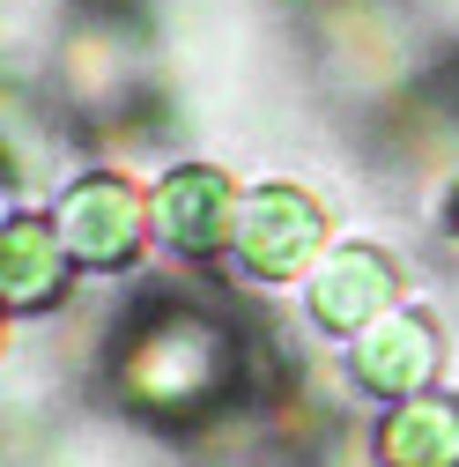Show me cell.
I'll list each match as a JSON object with an SVG mask.
<instances>
[{"instance_id":"52a82bcc","label":"cell","mask_w":459,"mask_h":467,"mask_svg":"<svg viewBox=\"0 0 459 467\" xmlns=\"http://www.w3.org/2000/svg\"><path fill=\"white\" fill-rule=\"evenodd\" d=\"M67 289V245L52 215H15L0 230V312H37Z\"/></svg>"},{"instance_id":"277c9868","label":"cell","mask_w":459,"mask_h":467,"mask_svg":"<svg viewBox=\"0 0 459 467\" xmlns=\"http://www.w3.org/2000/svg\"><path fill=\"white\" fill-rule=\"evenodd\" d=\"M238 201H245V186L230 179L222 163H170L163 179H156V193H148V223H156V238L170 253L215 260V253H230Z\"/></svg>"},{"instance_id":"ba28073f","label":"cell","mask_w":459,"mask_h":467,"mask_svg":"<svg viewBox=\"0 0 459 467\" xmlns=\"http://www.w3.org/2000/svg\"><path fill=\"white\" fill-rule=\"evenodd\" d=\"M378 460L385 467H459V400L452 393L393 400L378 423Z\"/></svg>"},{"instance_id":"9c48e42d","label":"cell","mask_w":459,"mask_h":467,"mask_svg":"<svg viewBox=\"0 0 459 467\" xmlns=\"http://www.w3.org/2000/svg\"><path fill=\"white\" fill-rule=\"evenodd\" d=\"M8 223H15V215H8V186H0V230H8Z\"/></svg>"},{"instance_id":"7a4b0ae2","label":"cell","mask_w":459,"mask_h":467,"mask_svg":"<svg viewBox=\"0 0 459 467\" xmlns=\"http://www.w3.org/2000/svg\"><path fill=\"white\" fill-rule=\"evenodd\" d=\"M333 245V215L311 186H290V179H267V186H245L238 201V230H230V260H238L252 282L281 289V282H304Z\"/></svg>"},{"instance_id":"6da1fadb","label":"cell","mask_w":459,"mask_h":467,"mask_svg":"<svg viewBox=\"0 0 459 467\" xmlns=\"http://www.w3.org/2000/svg\"><path fill=\"white\" fill-rule=\"evenodd\" d=\"M119 379L156 416H200L238 379V334L222 319H208V312H163L156 327L134 334Z\"/></svg>"},{"instance_id":"3957f363","label":"cell","mask_w":459,"mask_h":467,"mask_svg":"<svg viewBox=\"0 0 459 467\" xmlns=\"http://www.w3.org/2000/svg\"><path fill=\"white\" fill-rule=\"evenodd\" d=\"M52 230H60L67 260H82V267H127L156 238L148 193H134L119 171H89V179H75L60 193V208H52Z\"/></svg>"},{"instance_id":"5b68a950","label":"cell","mask_w":459,"mask_h":467,"mask_svg":"<svg viewBox=\"0 0 459 467\" xmlns=\"http://www.w3.org/2000/svg\"><path fill=\"white\" fill-rule=\"evenodd\" d=\"M349 371H356V386L378 393V400H415V393H430L437 371H444V334H437L430 312L393 305L385 319H371V327L349 341Z\"/></svg>"},{"instance_id":"8992f818","label":"cell","mask_w":459,"mask_h":467,"mask_svg":"<svg viewBox=\"0 0 459 467\" xmlns=\"http://www.w3.org/2000/svg\"><path fill=\"white\" fill-rule=\"evenodd\" d=\"M400 305V267L393 253L378 245H326V260L304 275V312L311 327L341 334V341H356L371 319H385Z\"/></svg>"}]
</instances>
